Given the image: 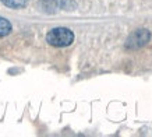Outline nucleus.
<instances>
[{
	"mask_svg": "<svg viewBox=\"0 0 152 137\" xmlns=\"http://www.w3.org/2000/svg\"><path fill=\"white\" fill-rule=\"evenodd\" d=\"M46 42L55 48H66L74 42V34L70 28L57 27L46 34Z\"/></svg>",
	"mask_w": 152,
	"mask_h": 137,
	"instance_id": "1",
	"label": "nucleus"
},
{
	"mask_svg": "<svg viewBox=\"0 0 152 137\" xmlns=\"http://www.w3.org/2000/svg\"><path fill=\"white\" fill-rule=\"evenodd\" d=\"M151 39V32L145 29V28H141V29H137L134 31L129 38H127V42H126V49L130 50H135L145 46Z\"/></svg>",
	"mask_w": 152,
	"mask_h": 137,
	"instance_id": "2",
	"label": "nucleus"
},
{
	"mask_svg": "<svg viewBox=\"0 0 152 137\" xmlns=\"http://www.w3.org/2000/svg\"><path fill=\"white\" fill-rule=\"evenodd\" d=\"M11 29H13V27H11V23L9 20L4 17H0V38L7 37L11 32Z\"/></svg>",
	"mask_w": 152,
	"mask_h": 137,
	"instance_id": "3",
	"label": "nucleus"
},
{
	"mask_svg": "<svg viewBox=\"0 0 152 137\" xmlns=\"http://www.w3.org/2000/svg\"><path fill=\"white\" fill-rule=\"evenodd\" d=\"M1 3L10 9H23L28 4V0H1Z\"/></svg>",
	"mask_w": 152,
	"mask_h": 137,
	"instance_id": "4",
	"label": "nucleus"
}]
</instances>
